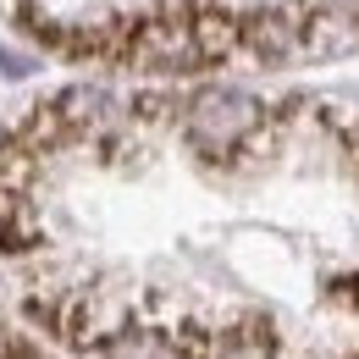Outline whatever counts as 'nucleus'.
I'll return each instance as SVG.
<instances>
[{
    "mask_svg": "<svg viewBox=\"0 0 359 359\" xmlns=\"http://www.w3.org/2000/svg\"><path fill=\"white\" fill-rule=\"evenodd\" d=\"M255 128H260V100L243 94V89L216 83V89L194 94V105H188V138H194L199 155H216L222 161L232 149H243Z\"/></svg>",
    "mask_w": 359,
    "mask_h": 359,
    "instance_id": "obj_1",
    "label": "nucleus"
},
{
    "mask_svg": "<svg viewBox=\"0 0 359 359\" xmlns=\"http://www.w3.org/2000/svg\"><path fill=\"white\" fill-rule=\"evenodd\" d=\"M100 359H188V354H182L172 337H161V332H122V337L105 343Z\"/></svg>",
    "mask_w": 359,
    "mask_h": 359,
    "instance_id": "obj_2",
    "label": "nucleus"
},
{
    "mask_svg": "<svg viewBox=\"0 0 359 359\" xmlns=\"http://www.w3.org/2000/svg\"><path fill=\"white\" fill-rule=\"evenodd\" d=\"M216 359H276V354H271L266 337H249V332H238V337H226L222 348H216Z\"/></svg>",
    "mask_w": 359,
    "mask_h": 359,
    "instance_id": "obj_3",
    "label": "nucleus"
},
{
    "mask_svg": "<svg viewBox=\"0 0 359 359\" xmlns=\"http://www.w3.org/2000/svg\"><path fill=\"white\" fill-rule=\"evenodd\" d=\"M326 6H332L337 17H359V0H326Z\"/></svg>",
    "mask_w": 359,
    "mask_h": 359,
    "instance_id": "obj_4",
    "label": "nucleus"
}]
</instances>
